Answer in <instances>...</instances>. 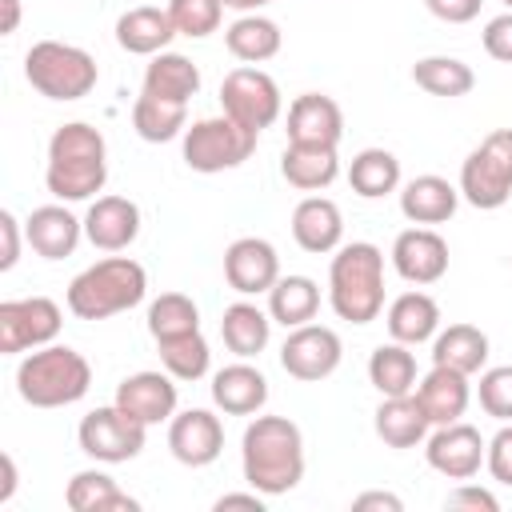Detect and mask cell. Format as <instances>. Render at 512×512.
Instances as JSON below:
<instances>
[{
  "label": "cell",
  "mask_w": 512,
  "mask_h": 512,
  "mask_svg": "<svg viewBox=\"0 0 512 512\" xmlns=\"http://www.w3.org/2000/svg\"><path fill=\"white\" fill-rule=\"evenodd\" d=\"M148 292V272L132 256H108L84 268L68 284V312L76 320H108L116 312H128L144 300Z\"/></svg>",
  "instance_id": "cell-5"
},
{
  "label": "cell",
  "mask_w": 512,
  "mask_h": 512,
  "mask_svg": "<svg viewBox=\"0 0 512 512\" xmlns=\"http://www.w3.org/2000/svg\"><path fill=\"white\" fill-rule=\"evenodd\" d=\"M480 40H484V52H488L492 60H500V64H512V12H500V16H492V20L484 24Z\"/></svg>",
  "instance_id": "cell-44"
},
{
  "label": "cell",
  "mask_w": 512,
  "mask_h": 512,
  "mask_svg": "<svg viewBox=\"0 0 512 512\" xmlns=\"http://www.w3.org/2000/svg\"><path fill=\"white\" fill-rule=\"evenodd\" d=\"M484 464H488L492 480H500V484H508V488H512V420H508V424L488 440Z\"/></svg>",
  "instance_id": "cell-43"
},
{
  "label": "cell",
  "mask_w": 512,
  "mask_h": 512,
  "mask_svg": "<svg viewBox=\"0 0 512 512\" xmlns=\"http://www.w3.org/2000/svg\"><path fill=\"white\" fill-rule=\"evenodd\" d=\"M256 136L252 128H244L240 120H232L228 112L220 116H204L192 128H184V164L192 172H228L240 168L252 152H256Z\"/></svg>",
  "instance_id": "cell-8"
},
{
  "label": "cell",
  "mask_w": 512,
  "mask_h": 512,
  "mask_svg": "<svg viewBox=\"0 0 512 512\" xmlns=\"http://www.w3.org/2000/svg\"><path fill=\"white\" fill-rule=\"evenodd\" d=\"M484 452H488V440L480 436V428L456 420V424H440L428 440H424V456L428 464L448 476V480H472L484 464Z\"/></svg>",
  "instance_id": "cell-13"
},
{
  "label": "cell",
  "mask_w": 512,
  "mask_h": 512,
  "mask_svg": "<svg viewBox=\"0 0 512 512\" xmlns=\"http://www.w3.org/2000/svg\"><path fill=\"white\" fill-rule=\"evenodd\" d=\"M328 304L348 324H372L384 312V252L368 240L336 248L328 268Z\"/></svg>",
  "instance_id": "cell-3"
},
{
  "label": "cell",
  "mask_w": 512,
  "mask_h": 512,
  "mask_svg": "<svg viewBox=\"0 0 512 512\" xmlns=\"http://www.w3.org/2000/svg\"><path fill=\"white\" fill-rule=\"evenodd\" d=\"M280 176L300 192H320L340 176V156L328 144H288L280 156Z\"/></svg>",
  "instance_id": "cell-28"
},
{
  "label": "cell",
  "mask_w": 512,
  "mask_h": 512,
  "mask_svg": "<svg viewBox=\"0 0 512 512\" xmlns=\"http://www.w3.org/2000/svg\"><path fill=\"white\" fill-rule=\"evenodd\" d=\"M456 204H460V188H452L444 176H412L404 188H400V212L404 220L412 224H444L456 216Z\"/></svg>",
  "instance_id": "cell-25"
},
{
  "label": "cell",
  "mask_w": 512,
  "mask_h": 512,
  "mask_svg": "<svg viewBox=\"0 0 512 512\" xmlns=\"http://www.w3.org/2000/svg\"><path fill=\"white\" fill-rule=\"evenodd\" d=\"M212 404L224 416H252L268 404V380L248 360H236L212 376Z\"/></svg>",
  "instance_id": "cell-21"
},
{
  "label": "cell",
  "mask_w": 512,
  "mask_h": 512,
  "mask_svg": "<svg viewBox=\"0 0 512 512\" xmlns=\"http://www.w3.org/2000/svg\"><path fill=\"white\" fill-rule=\"evenodd\" d=\"M264 4H276V0H224V8H236V12H256Z\"/></svg>",
  "instance_id": "cell-52"
},
{
  "label": "cell",
  "mask_w": 512,
  "mask_h": 512,
  "mask_svg": "<svg viewBox=\"0 0 512 512\" xmlns=\"http://www.w3.org/2000/svg\"><path fill=\"white\" fill-rule=\"evenodd\" d=\"M176 376L168 372H132L116 384V400L132 420L140 424H160V420H172L176 416Z\"/></svg>",
  "instance_id": "cell-17"
},
{
  "label": "cell",
  "mask_w": 512,
  "mask_h": 512,
  "mask_svg": "<svg viewBox=\"0 0 512 512\" xmlns=\"http://www.w3.org/2000/svg\"><path fill=\"white\" fill-rule=\"evenodd\" d=\"M160 364L168 376L176 380H200L212 364V352H208V340L200 332H188V336H172V340H160Z\"/></svg>",
  "instance_id": "cell-40"
},
{
  "label": "cell",
  "mask_w": 512,
  "mask_h": 512,
  "mask_svg": "<svg viewBox=\"0 0 512 512\" xmlns=\"http://www.w3.org/2000/svg\"><path fill=\"white\" fill-rule=\"evenodd\" d=\"M92 388V364L68 344L32 348L16 364V392L32 408H64L84 400Z\"/></svg>",
  "instance_id": "cell-4"
},
{
  "label": "cell",
  "mask_w": 512,
  "mask_h": 512,
  "mask_svg": "<svg viewBox=\"0 0 512 512\" xmlns=\"http://www.w3.org/2000/svg\"><path fill=\"white\" fill-rule=\"evenodd\" d=\"M320 312V288L312 276H280L268 288V316L284 328H300L312 324V316Z\"/></svg>",
  "instance_id": "cell-34"
},
{
  "label": "cell",
  "mask_w": 512,
  "mask_h": 512,
  "mask_svg": "<svg viewBox=\"0 0 512 512\" xmlns=\"http://www.w3.org/2000/svg\"><path fill=\"white\" fill-rule=\"evenodd\" d=\"M132 128L148 144H168V140H176L188 128V104L140 92L136 104H132Z\"/></svg>",
  "instance_id": "cell-33"
},
{
  "label": "cell",
  "mask_w": 512,
  "mask_h": 512,
  "mask_svg": "<svg viewBox=\"0 0 512 512\" xmlns=\"http://www.w3.org/2000/svg\"><path fill=\"white\" fill-rule=\"evenodd\" d=\"M240 464L248 488L284 496L304 480V436L288 416H256L240 440Z\"/></svg>",
  "instance_id": "cell-1"
},
{
  "label": "cell",
  "mask_w": 512,
  "mask_h": 512,
  "mask_svg": "<svg viewBox=\"0 0 512 512\" xmlns=\"http://www.w3.org/2000/svg\"><path fill=\"white\" fill-rule=\"evenodd\" d=\"M0 4H4V28H0V32L12 36V32L20 28V0H0Z\"/></svg>",
  "instance_id": "cell-51"
},
{
  "label": "cell",
  "mask_w": 512,
  "mask_h": 512,
  "mask_svg": "<svg viewBox=\"0 0 512 512\" xmlns=\"http://www.w3.org/2000/svg\"><path fill=\"white\" fill-rule=\"evenodd\" d=\"M424 4H428V12H432L436 20H444V24H468V20L480 16V4H484V0H424Z\"/></svg>",
  "instance_id": "cell-46"
},
{
  "label": "cell",
  "mask_w": 512,
  "mask_h": 512,
  "mask_svg": "<svg viewBox=\"0 0 512 512\" xmlns=\"http://www.w3.org/2000/svg\"><path fill=\"white\" fill-rule=\"evenodd\" d=\"M368 380L380 396H404L416 392V356L408 352V344L388 340L368 356Z\"/></svg>",
  "instance_id": "cell-37"
},
{
  "label": "cell",
  "mask_w": 512,
  "mask_h": 512,
  "mask_svg": "<svg viewBox=\"0 0 512 512\" xmlns=\"http://www.w3.org/2000/svg\"><path fill=\"white\" fill-rule=\"evenodd\" d=\"M228 508H248V512H264V492H224L216 500V512H228Z\"/></svg>",
  "instance_id": "cell-48"
},
{
  "label": "cell",
  "mask_w": 512,
  "mask_h": 512,
  "mask_svg": "<svg viewBox=\"0 0 512 512\" xmlns=\"http://www.w3.org/2000/svg\"><path fill=\"white\" fill-rule=\"evenodd\" d=\"M348 184L364 200H380L400 188V160L388 148H364L348 164Z\"/></svg>",
  "instance_id": "cell-36"
},
{
  "label": "cell",
  "mask_w": 512,
  "mask_h": 512,
  "mask_svg": "<svg viewBox=\"0 0 512 512\" xmlns=\"http://www.w3.org/2000/svg\"><path fill=\"white\" fill-rule=\"evenodd\" d=\"M444 508H472V512H496L500 508V500L488 492V488H480V484H460L456 492H448L444 496Z\"/></svg>",
  "instance_id": "cell-45"
},
{
  "label": "cell",
  "mask_w": 512,
  "mask_h": 512,
  "mask_svg": "<svg viewBox=\"0 0 512 512\" xmlns=\"http://www.w3.org/2000/svg\"><path fill=\"white\" fill-rule=\"evenodd\" d=\"M416 400H420V408L428 412L432 428H440V424H456V420L468 412L472 384H468L464 372L444 368V364H432V372L416 384Z\"/></svg>",
  "instance_id": "cell-22"
},
{
  "label": "cell",
  "mask_w": 512,
  "mask_h": 512,
  "mask_svg": "<svg viewBox=\"0 0 512 512\" xmlns=\"http://www.w3.org/2000/svg\"><path fill=\"white\" fill-rule=\"evenodd\" d=\"M428 412L420 408L416 392H404V396H384L380 408H376V436L388 444V448H416L428 440Z\"/></svg>",
  "instance_id": "cell-26"
},
{
  "label": "cell",
  "mask_w": 512,
  "mask_h": 512,
  "mask_svg": "<svg viewBox=\"0 0 512 512\" xmlns=\"http://www.w3.org/2000/svg\"><path fill=\"white\" fill-rule=\"evenodd\" d=\"M344 360V344L340 336L328 328V324H300V328H288V340L280 348V368L292 376V380H324L340 368Z\"/></svg>",
  "instance_id": "cell-12"
},
{
  "label": "cell",
  "mask_w": 512,
  "mask_h": 512,
  "mask_svg": "<svg viewBox=\"0 0 512 512\" xmlns=\"http://www.w3.org/2000/svg\"><path fill=\"white\" fill-rule=\"evenodd\" d=\"M384 324H388V336L392 340L416 348V344H424V340H432L440 332V304L428 292H420V288L416 292H400L388 304Z\"/></svg>",
  "instance_id": "cell-27"
},
{
  "label": "cell",
  "mask_w": 512,
  "mask_h": 512,
  "mask_svg": "<svg viewBox=\"0 0 512 512\" xmlns=\"http://www.w3.org/2000/svg\"><path fill=\"white\" fill-rule=\"evenodd\" d=\"M108 180V144L100 128L84 120H68L48 140V168L44 184L60 204L92 200Z\"/></svg>",
  "instance_id": "cell-2"
},
{
  "label": "cell",
  "mask_w": 512,
  "mask_h": 512,
  "mask_svg": "<svg viewBox=\"0 0 512 512\" xmlns=\"http://www.w3.org/2000/svg\"><path fill=\"white\" fill-rule=\"evenodd\" d=\"M460 196L480 212H496L508 204V196H512V128L488 132L468 152V160L460 164Z\"/></svg>",
  "instance_id": "cell-7"
},
{
  "label": "cell",
  "mask_w": 512,
  "mask_h": 512,
  "mask_svg": "<svg viewBox=\"0 0 512 512\" xmlns=\"http://www.w3.org/2000/svg\"><path fill=\"white\" fill-rule=\"evenodd\" d=\"M220 108H224L232 120H240L244 128L264 132V128H272V124L280 120V108H284L280 84H276L264 68L240 64V68H232V72L224 76V84H220Z\"/></svg>",
  "instance_id": "cell-10"
},
{
  "label": "cell",
  "mask_w": 512,
  "mask_h": 512,
  "mask_svg": "<svg viewBox=\"0 0 512 512\" xmlns=\"http://www.w3.org/2000/svg\"><path fill=\"white\" fill-rule=\"evenodd\" d=\"M0 468H4V484H0V504H8L12 500V492H16V460L4 452L0 456Z\"/></svg>",
  "instance_id": "cell-50"
},
{
  "label": "cell",
  "mask_w": 512,
  "mask_h": 512,
  "mask_svg": "<svg viewBox=\"0 0 512 512\" xmlns=\"http://www.w3.org/2000/svg\"><path fill=\"white\" fill-rule=\"evenodd\" d=\"M392 268L416 288L436 284L448 272V240L436 228H424V224L404 228L392 244Z\"/></svg>",
  "instance_id": "cell-16"
},
{
  "label": "cell",
  "mask_w": 512,
  "mask_h": 512,
  "mask_svg": "<svg viewBox=\"0 0 512 512\" xmlns=\"http://www.w3.org/2000/svg\"><path fill=\"white\" fill-rule=\"evenodd\" d=\"M64 312L52 296H24L0 304V352L16 356L28 348H44L60 336Z\"/></svg>",
  "instance_id": "cell-11"
},
{
  "label": "cell",
  "mask_w": 512,
  "mask_h": 512,
  "mask_svg": "<svg viewBox=\"0 0 512 512\" xmlns=\"http://www.w3.org/2000/svg\"><path fill=\"white\" fill-rule=\"evenodd\" d=\"M224 44H228V52H232L236 60H244V64H264V60H272V56L280 52L284 32H280L276 20H268V16H260V12H244L240 20H232V24L224 28Z\"/></svg>",
  "instance_id": "cell-31"
},
{
  "label": "cell",
  "mask_w": 512,
  "mask_h": 512,
  "mask_svg": "<svg viewBox=\"0 0 512 512\" xmlns=\"http://www.w3.org/2000/svg\"><path fill=\"white\" fill-rule=\"evenodd\" d=\"M292 236L312 256L336 252L340 248V236H344V216H340L336 200H328V196H304L296 204V212H292Z\"/></svg>",
  "instance_id": "cell-23"
},
{
  "label": "cell",
  "mask_w": 512,
  "mask_h": 512,
  "mask_svg": "<svg viewBox=\"0 0 512 512\" xmlns=\"http://www.w3.org/2000/svg\"><path fill=\"white\" fill-rule=\"evenodd\" d=\"M168 16L180 36L204 40L220 28L224 20V0H168Z\"/></svg>",
  "instance_id": "cell-41"
},
{
  "label": "cell",
  "mask_w": 512,
  "mask_h": 512,
  "mask_svg": "<svg viewBox=\"0 0 512 512\" xmlns=\"http://www.w3.org/2000/svg\"><path fill=\"white\" fill-rule=\"evenodd\" d=\"M504 4H508V12H512V0H504Z\"/></svg>",
  "instance_id": "cell-53"
},
{
  "label": "cell",
  "mask_w": 512,
  "mask_h": 512,
  "mask_svg": "<svg viewBox=\"0 0 512 512\" xmlns=\"http://www.w3.org/2000/svg\"><path fill=\"white\" fill-rule=\"evenodd\" d=\"M64 504H68L72 512H136V508H140V504H136L128 492H120V484H116L108 472H100V468L76 472V476L68 480V488H64Z\"/></svg>",
  "instance_id": "cell-30"
},
{
  "label": "cell",
  "mask_w": 512,
  "mask_h": 512,
  "mask_svg": "<svg viewBox=\"0 0 512 512\" xmlns=\"http://www.w3.org/2000/svg\"><path fill=\"white\" fill-rule=\"evenodd\" d=\"M224 280L240 296H260L280 280V256L264 236H240L224 252Z\"/></svg>",
  "instance_id": "cell-14"
},
{
  "label": "cell",
  "mask_w": 512,
  "mask_h": 512,
  "mask_svg": "<svg viewBox=\"0 0 512 512\" xmlns=\"http://www.w3.org/2000/svg\"><path fill=\"white\" fill-rule=\"evenodd\" d=\"M24 80L48 96V100H80L96 88L100 80V68L96 60L76 48V44H64V40H36L24 56Z\"/></svg>",
  "instance_id": "cell-6"
},
{
  "label": "cell",
  "mask_w": 512,
  "mask_h": 512,
  "mask_svg": "<svg viewBox=\"0 0 512 512\" xmlns=\"http://www.w3.org/2000/svg\"><path fill=\"white\" fill-rule=\"evenodd\" d=\"M0 272H12L20 260V220L12 212H0Z\"/></svg>",
  "instance_id": "cell-47"
},
{
  "label": "cell",
  "mask_w": 512,
  "mask_h": 512,
  "mask_svg": "<svg viewBox=\"0 0 512 512\" xmlns=\"http://www.w3.org/2000/svg\"><path fill=\"white\" fill-rule=\"evenodd\" d=\"M76 440H80L84 456H92L100 464H124V460H136L144 452L148 424L132 420L120 404H104V408H92L80 420Z\"/></svg>",
  "instance_id": "cell-9"
},
{
  "label": "cell",
  "mask_w": 512,
  "mask_h": 512,
  "mask_svg": "<svg viewBox=\"0 0 512 512\" xmlns=\"http://www.w3.org/2000/svg\"><path fill=\"white\" fill-rule=\"evenodd\" d=\"M168 448L188 468H208L224 452V424L208 408H188L168 420Z\"/></svg>",
  "instance_id": "cell-15"
},
{
  "label": "cell",
  "mask_w": 512,
  "mask_h": 512,
  "mask_svg": "<svg viewBox=\"0 0 512 512\" xmlns=\"http://www.w3.org/2000/svg\"><path fill=\"white\" fill-rule=\"evenodd\" d=\"M84 236L100 252H124L140 236V208L128 196H96L84 216Z\"/></svg>",
  "instance_id": "cell-18"
},
{
  "label": "cell",
  "mask_w": 512,
  "mask_h": 512,
  "mask_svg": "<svg viewBox=\"0 0 512 512\" xmlns=\"http://www.w3.org/2000/svg\"><path fill=\"white\" fill-rule=\"evenodd\" d=\"M352 508H356V512H368V508H384V512H400L404 504H400V496H392V492H360V496L352 500Z\"/></svg>",
  "instance_id": "cell-49"
},
{
  "label": "cell",
  "mask_w": 512,
  "mask_h": 512,
  "mask_svg": "<svg viewBox=\"0 0 512 512\" xmlns=\"http://www.w3.org/2000/svg\"><path fill=\"white\" fill-rule=\"evenodd\" d=\"M144 92L188 104L200 92V68L180 52H156L152 64L144 68Z\"/></svg>",
  "instance_id": "cell-35"
},
{
  "label": "cell",
  "mask_w": 512,
  "mask_h": 512,
  "mask_svg": "<svg viewBox=\"0 0 512 512\" xmlns=\"http://www.w3.org/2000/svg\"><path fill=\"white\" fill-rule=\"evenodd\" d=\"M476 396H480V408L508 424L512 420V364H500V368H484L480 372V384H476Z\"/></svg>",
  "instance_id": "cell-42"
},
{
  "label": "cell",
  "mask_w": 512,
  "mask_h": 512,
  "mask_svg": "<svg viewBox=\"0 0 512 512\" xmlns=\"http://www.w3.org/2000/svg\"><path fill=\"white\" fill-rule=\"evenodd\" d=\"M432 364L476 376L488 364V336L476 324H448L432 336Z\"/></svg>",
  "instance_id": "cell-29"
},
{
  "label": "cell",
  "mask_w": 512,
  "mask_h": 512,
  "mask_svg": "<svg viewBox=\"0 0 512 512\" xmlns=\"http://www.w3.org/2000/svg\"><path fill=\"white\" fill-rule=\"evenodd\" d=\"M220 336L228 344V352H236L240 360H252L268 348V336H272V316L260 312L256 304L248 300H236L224 308L220 316Z\"/></svg>",
  "instance_id": "cell-32"
},
{
  "label": "cell",
  "mask_w": 512,
  "mask_h": 512,
  "mask_svg": "<svg viewBox=\"0 0 512 512\" xmlns=\"http://www.w3.org/2000/svg\"><path fill=\"white\" fill-rule=\"evenodd\" d=\"M176 24L168 16V8H156V4H140V8H128L120 20H116V44L132 56H156L172 44Z\"/></svg>",
  "instance_id": "cell-24"
},
{
  "label": "cell",
  "mask_w": 512,
  "mask_h": 512,
  "mask_svg": "<svg viewBox=\"0 0 512 512\" xmlns=\"http://www.w3.org/2000/svg\"><path fill=\"white\" fill-rule=\"evenodd\" d=\"M148 332L152 340H172V336H188V332H200V308L192 296L184 292H160L152 304H148Z\"/></svg>",
  "instance_id": "cell-39"
},
{
  "label": "cell",
  "mask_w": 512,
  "mask_h": 512,
  "mask_svg": "<svg viewBox=\"0 0 512 512\" xmlns=\"http://www.w3.org/2000/svg\"><path fill=\"white\" fill-rule=\"evenodd\" d=\"M412 80L428 96H444V100L468 96L476 88V72L460 56H424L412 64Z\"/></svg>",
  "instance_id": "cell-38"
},
{
  "label": "cell",
  "mask_w": 512,
  "mask_h": 512,
  "mask_svg": "<svg viewBox=\"0 0 512 512\" xmlns=\"http://www.w3.org/2000/svg\"><path fill=\"white\" fill-rule=\"evenodd\" d=\"M344 136V112L324 92H300L288 104V144H328L336 148Z\"/></svg>",
  "instance_id": "cell-19"
},
{
  "label": "cell",
  "mask_w": 512,
  "mask_h": 512,
  "mask_svg": "<svg viewBox=\"0 0 512 512\" xmlns=\"http://www.w3.org/2000/svg\"><path fill=\"white\" fill-rule=\"evenodd\" d=\"M84 236V220H76L64 204H44V208H32V216L24 220V240L32 244L36 256L44 260H64L76 252Z\"/></svg>",
  "instance_id": "cell-20"
}]
</instances>
